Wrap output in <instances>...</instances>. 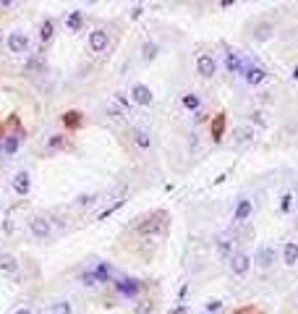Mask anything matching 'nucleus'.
Listing matches in <instances>:
<instances>
[{"label":"nucleus","mask_w":298,"mask_h":314,"mask_svg":"<svg viewBox=\"0 0 298 314\" xmlns=\"http://www.w3.org/2000/svg\"><path fill=\"white\" fill-rule=\"evenodd\" d=\"M165 228H167V212L157 210V212L147 215V217L136 225V233H141V236H162Z\"/></svg>","instance_id":"obj_1"},{"label":"nucleus","mask_w":298,"mask_h":314,"mask_svg":"<svg viewBox=\"0 0 298 314\" xmlns=\"http://www.w3.org/2000/svg\"><path fill=\"white\" fill-rule=\"evenodd\" d=\"M241 78L248 84V87H259L267 82V68L257 66V63H251L248 58H243V66H241Z\"/></svg>","instance_id":"obj_2"},{"label":"nucleus","mask_w":298,"mask_h":314,"mask_svg":"<svg viewBox=\"0 0 298 314\" xmlns=\"http://www.w3.org/2000/svg\"><path fill=\"white\" fill-rule=\"evenodd\" d=\"M251 257L246 254V251H233V254L228 257V267H230V272L235 275V278H246L248 272H251Z\"/></svg>","instance_id":"obj_3"},{"label":"nucleus","mask_w":298,"mask_h":314,"mask_svg":"<svg viewBox=\"0 0 298 314\" xmlns=\"http://www.w3.org/2000/svg\"><path fill=\"white\" fill-rule=\"evenodd\" d=\"M251 262H254V264L259 267V270H270V267L277 262V249L270 246V244H264V246L257 249V254L251 257Z\"/></svg>","instance_id":"obj_4"},{"label":"nucleus","mask_w":298,"mask_h":314,"mask_svg":"<svg viewBox=\"0 0 298 314\" xmlns=\"http://www.w3.org/2000/svg\"><path fill=\"white\" fill-rule=\"evenodd\" d=\"M115 291L125 298H136L141 291H144V286H141V280L136 278H118L115 280Z\"/></svg>","instance_id":"obj_5"},{"label":"nucleus","mask_w":298,"mask_h":314,"mask_svg":"<svg viewBox=\"0 0 298 314\" xmlns=\"http://www.w3.org/2000/svg\"><path fill=\"white\" fill-rule=\"evenodd\" d=\"M29 233L34 236L37 241H47V239H50V233H53L50 220H47V217H39V215L31 217V220H29Z\"/></svg>","instance_id":"obj_6"},{"label":"nucleus","mask_w":298,"mask_h":314,"mask_svg":"<svg viewBox=\"0 0 298 314\" xmlns=\"http://www.w3.org/2000/svg\"><path fill=\"white\" fill-rule=\"evenodd\" d=\"M87 45H89L92 53H105L107 47H110V34H107V29H92Z\"/></svg>","instance_id":"obj_7"},{"label":"nucleus","mask_w":298,"mask_h":314,"mask_svg":"<svg viewBox=\"0 0 298 314\" xmlns=\"http://www.w3.org/2000/svg\"><path fill=\"white\" fill-rule=\"evenodd\" d=\"M196 73H199L201 78H212V76L217 73V60H215L209 53H201V55L196 58Z\"/></svg>","instance_id":"obj_8"},{"label":"nucleus","mask_w":298,"mask_h":314,"mask_svg":"<svg viewBox=\"0 0 298 314\" xmlns=\"http://www.w3.org/2000/svg\"><path fill=\"white\" fill-rule=\"evenodd\" d=\"M131 100H134V105L149 107V105L154 102V94H152V89H149L147 84H134V87H131Z\"/></svg>","instance_id":"obj_9"},{"label":"nucleus","mask_w":298,"mask_h":314,"mask_svg":"<svg viewBox=\"0 0 298 314\" xmlns=\"http://www.w3.org/2000/svg\"><path fill=\"white\" fill-rule=\"evenodd\" d=\"M11 188L19 197H26L31 191V176H29V170H19L16 176L11 178Z\"/></svg>","instance_id":"obj_10"},{"label":"nucleus","mask_w":298,"mask_h":314,"mask_svg":"<svg viewBox=\"0 0 298 314\" xmlns=\"http://www.w3.org/2000/svg\"><path fill=\"white\" fill-rule=\"evenodd\" d=\"M251 212H254V204H251L248 197H241L238 204H235V212H233V223L235 225H243L246 220L251 217Z\"/></svg>","instance_id":"obj_11"},{"label":"nucleus","mask_w":298,"mask_h":314,"mask_svg":"<svg viewBox=\"0 0 298 314\" xmlns=\"http://www.w3.org/2000/svg\"><path fill=\"white\" fill-rule=\"evenodd\" d=\"M8 50L16 53V55H21L29 50V34L26 31H11L8 34Z\"/></svg>","instance_id":"obj_12"},{"label":"nucleus","mask_w":298,"mask_h":314,"mask_svg":"<svg viewBox=\"0 0 298 314\" xmlns=\"http://www.w3.org/2000/svg\"><path fill=\"white\" fill-rule=\"evenodd\" d=\"M225 129H228V115H225V113L212 115V121H209V134H212V139H215V141H223Z\"/></svg>","instance_id":"obj_13"},{"label":"nucleus","mask_w":298,"mask_h":314,"mask_svg":"<svg viewBox=\"0 0 298 314\" xmlns=\"http://www.w3.org/2000/svg\"><path fill=\"white\" fill-rule=\"evenodd\" d=\"M251 37H254L257 42H267L275 37V24L272 21H257L254 24V31H251Z\"/></svg>","instance_id":"obj_14"},{"label":"nucleus","mask_w":298,"mask_h":314,"mask_svg":"<svg viewBox=\"0 0 298 314\" xmlns=\"http://www.w3.org/2000/svg\"><path fill=\"white\" fill-rule=\"evenodd\" d=\"M241 66H243V55L235 53V50H228L225 53V71L233 76H241Z\"/></svg>","instance_id":"obj_15"},{"label":"nucleus","mask_w":298,"mask_h":314,"mask_svg":"<svg viewBox=\"0 0 298 314\" xmlns=\"http://www.w3.org/2000/svg\"><path fill=\"white\" fill-rule=\"evenodd\" d=\"M63 126L71 131H78L84 126V115L78 113V110H66V113H63Z\"/></svg>","instance_id":"obj_16"},{"label":"nucleus","mask_w":298,"mask_h":314,"mask_svg":"<svg viewBox=\"0 0 298 314\" xmlns=\"http://www.w3.org/2000/svg\"><path fill=\"white\" fill-rule=\"evenodd\" d=\"M282 264H288V267L298 264V244L295 241H285V246H282Z\"/></svg>","instance_id":"obj_17"},{"label":"nucleus","mask_w":298,"mask_h":314,"mask_svg":"<svg viewBox=\"0 0 298 314\" xmlns=\"http://www.w3.org/2000/svg\"><path fill=\"white\" fill-rule=\"evenodd\" d=\"M21 147V134H6L3 136V144H0V149H3L6 154H16Z\"/></svg>","instance_id":"obj_18"},{"label":"nucleus","mask_w":298,"mask_h":314,"mask_svg":"<svg viewBox=\"0 0 298 314\" xmlns=\"http://www.w3.org/2000/svg\"><path fill=\"white\" fill-rule=\"evenodd\" d=\"M53 37H55V21H53V19H45L42 26H39V40H42V45L53 42Z\"/></svg>","instance_id":"obj_19"},{"label":"nucleus","mask_w":298,"mask_h":314,"mask_svg":"<svg viewBox=\"0 0 298 314\" xmlns=\"http://www.w3.org/2000/svg\"><path fill=\"white\" fill-rule=\"evenodd\" d=\"M66 26H68V31H81L84 29V13L81 11H71L68 19H66Z\"/></svg>","instance_id":"obj_20"},{"label":"nucleus","mask_w":298,"mask_h":314,"mask_svg":"<svg viewBox=\"0 0 298 314\" xmlns=\"http://www.w3.org/2000/svg\"><path fill=\"white\" fill-rule=\"evenodd\" d=\"M92 270H94V275L100 278V283H110V280H113V267H110L107 262H97Z\"/></svg>","instance_id":"obj_21"},{"label":"nucleus","mask_w":298,"mask_h":314,"mask_svg":"<svg viewBox=\"0 0 298 314\" xmlns=\"http://www.w3.org/2000/svg\"><path fill=\"white\" fill-rule=\"evenodd\" d=\"M0 270H3L6 275H16L19 272V262H16L13 254H3L0 257Z\"/></svg>","instance_id":"obj_22"},{"label":"nucleus","mask_w":298,"mask_h":314,"mask_svg":"<svg viewBox=\"0 0 298 314\" xmlns=\"http://www.w3.org/2000/svg\"><path fill=\"white\" fill-rule=\"evenodd\" d=\"M157 55H160V45H157V42H144V45H141V58H144L147 63H152Z\"/></svg>","instance_id":"obj_23"},{"label":"nucleus","mask_w":298,"mask_h":314,"mask_svg":"<svg viewBox=\"0 0 298 314\" xmlns=\"http://www.w3.org/2000/svg\"><path fill=\"white\" fill-rule=\"evenodd\" d=\"M217 251H220V257H223V259H228L233 254V239H230V236H220V239H217Z\"/></svg>","instance_id":"obj_24"},{"label":"nucleus","mask_w":298,"mask_h":314,"mask_svg":"<svg viewBox=\"0 0 298 314\" xmlns=\"http://www.w3.org/2000/svg\"><path fill=\"white\" fill-rule=\"evenodd\" d=\"M181 105H183L186 110H194V113H196V110L201 107V97H199V94L188 92V94H183V97H181Z\"/></svg>","instance_id":"obj_25"},{"label":"nucleus","mask_w":298,"mask_h":314,"mask_svg":"<svg viewBox=\"0 0 298 314\" xmlns=\"http://www.w3.org/2000/svg\"><path fill=\"white\" fill-rule=\"evenodd\" d=\"M134 141H136V147H139V149H149V147H152L149 134H147V131H141V129L134 131Z\"/></svg>","instance_id":"obj_26"},{"label":"nucleus","mask_w":298,"mask_h":314,"mask_svg":"<svg viewBox=\"0 0 298 314\" xmlns=\"http://www.w3.org/2000/svg\"><path fill=\"white\" fill-rule=\"evenodd\" d=\"M66 144H68V141H66V136H63V134H55V136H50V139H47V149H50V152L66 149Z\"/></svg>","instance_id":"obj_27"},{"label":"nucleus","mask_w":298,"mask_h":314,"mask_svg":"<svg viewBox=\"0 0 298 314\" xmlns=\"http://www.w3.org/2000/svg\"><path fill=\"white\" fill-rule=\"evenodd\" d=\"M154 311V301L152 298H139L136 306H134V314H152Z\"/></svg>","instance_id":"obj_28"},{"label":"nucleus","mask_w":298,"mask_h":314,"mask_svg":"<svg viewBox=\"0 0 298 314\" xmlns=\"http://www.w3.org/2000/svg\"><path fill=\"white\" fill-rule=\"evenodd\" d=\"M50 314H71V301H55V304H50Z\"/></svg>","instance_id":"obj_29"},{"label":"nucleus","mask_w":298,"mask_h":314,"mask_svg":"<svg viewBox=\"0 0 298 314\" xmlns=\"http://www.w3.org/2000/svg\"><path fill=\"white\" fill-rule=\"evenodd\" d=\"M293 207H295L293 194H282V199H280V210H282V212H293Z\"/></svg>","instance_id":"obj_30"},{"label":"nucleus","mask_w":298,"mask_h":314,"mask_svg":"<svg viewBox=\"0 0 298 314\" xmlns=\"http://www.w3.org/2000/svg\"><path fill=\"white\" fill-rule=\"evenodd\" d=\"M81 283L84 286H100V278L94 275V270H87V272H81Z\"/></svg>","instance_id":"obj_31"},{"label":"nucleus","mask_w":298,"mask_h":314,"mask_svg":"<svg viewBox=\"0 0 298 314\" xmlns=\"http://www.w3.org/2000/svg\"><path fill=\"white\" fill-rule=\"evenodd\" d=\"M94 202H97V194H81V197L76 199V204H78V207H92Z\"/></svg>","instance_id":"obj_32"},{"label":"nucleus","mask_w":298,"mask_h":314,"mask_svg":"<svg viewBox=\"0 0 298 314\" xmlns=\"http://www.w3.org/2000/svg\"><path fill=\"white\" fill-rule=\"evenodd\" d=\"M204 309H207L209 314H215V311H220V309H223V301H220V298H209V301L204 304Z\"/></svg>","instance_id":"obj_33"},{"label":"nucleus","mask_w":298,"mask_h":314,"mask_svg":"<svg viewBox=\"0 0 298 314\" xmlns=\"http://www.w3.org/2000/svg\"><path fill=\"white\" fill-rule=\"evenodd\" d=\"M115 102H118L120 107H129V97H125L123 92H118V94H115Z\"/></svg>","instance_id":"obj_34"},{"label":"nucleus","mask_w":298,"mask_h":314,"mask_svg":"<svg viewBox=\"0 0 298 314\" xmlns=\"http://www.w3.org/2000/svg\"><path fill=\"white\" fill-rule=\"evenodd\" d=\"M243 139L246 141L251 139V129H238V141H243Z\"/></svg>","instance_id":"obj_35"},{"label":"nucleus","mask_w":298,"mask_h":314,"mask_svg":"<svg viewBox=\"0 0 298 314\" xmlns=\"http://www.w3.org/2000/svg\"><path fill=\"white\" fill-rule=\"evenodd\" d=\"M16 0H0V8H13Z\"/></svg>","instance_id":"obj_36"},{"label":"nucleus","mask_w":298,"mask_h":314,"mask_svg":"<svg viewBox=\"0 0 298 314\" xmlns=\"http://www.w3.org/2000/svg\"><path fill=\"white\" fill-rule=\"evenodd\" d=\"M233 314H259L257 309H238V311H233Z\"/></svg>","instance_id":"obj_37"},{"label":"nucleus","mask_w":298,"mask_h":314,"mask_svg":"<svg viewBox=\"0 0 298 314\" xmlns=\"http://www.w3.org/2000/svg\"><path fill=\"white\" fill-rule=\"evenodd\" d=\"M13 314H31V309H26V306H21V309H16Z\"/></svg>","instance_id":"obj_38"},{"label":"nucleus","mask_w":298,"mask_h":314,"mask_svg":"<svg viewBox=\"0 0 298 314\" xmlns=\"http://www.w3.org/2000/svg\"><path fill=\"white\" fill-rule=\"evenodd\" d=\"M0 144H3V134H0Z\"/></svg>","instance_id":"obj_39"}]
</instances>
